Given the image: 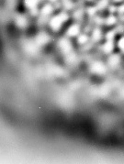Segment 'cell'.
Masks as SVG:
<instances>
[{
    "label": "cell",
    "mask_w": 124,
    "mask_h": 164,
    "mask_svg": "<svg viewBox=\"0 0 124 164\" xmlns=\"http://www.w3.org/2000/svg\"><path fill=\"white\" fill-rule=\"evenodd\" d=\"M49 1H50L51 3H55V2L57 1V0H49Z\"/></svg>",
    "instance_id": "ffe728a7"
},
{
    "label": "cell",
    "mask_w": 124,
    "mask_h": 164,
    "mask_svg": "<svg viewBox=\"0 0 124 164\" xmlns=\"http://www.w3.org/2000/svg\"><path fill=\"white\" fill-rule=\"evenodd\" d=\"M112 3H114V4H122L124 3V0H111Z\"/></svg>",
    "instance_id": "ac0fdd59"
},
{
    "label": "cell",
    "mask_w": 124,
    "mask_h": 164,
    "mask_svg": "<svg viewBox=\"0 0 124 164\" xmlns=\"http://www.w3.org/2000/svg\"><path fill=\"white\" fill-rule=\"evenodd\" d=\"M110 0H99L96 4V8L98 10H104L105 8H107L110 6Z\"/></svg>",
    "instance_id": "e0dca14e"
},
{
    "label": "cell",
    "mask_w": 124,
    "mask_h": 164,
    "mask_svg": "<svg viewBox=\"0 0 124 164\" xmlns=\"http://www.w3.org/2000/svg\"><path fill=\"white\" fill-rule=\"evenodd\" d=\"M16 24H17L18 27L21 28V29H24L28 26V19L23 15H19L16 18Z\"/></svg>",
    "instance_id": "9a60e30c"
},
{
    "label": "cell",
    "mask_w": 124,
    "mask_h": 164,
    "mask_svg": "<svg viewBox=\"0 0 124 164\" xmlns=\"http://www.w3.org/2000/svg\"><path fill=\"white\" fill-rule=\"evenodd\" d=\"M87 1H93V0H87Z\"/></svg>",
    "instance_id": "44dd1931"
},
{
    "label": "cell",
    "mask_w": 124,
    "mask_h": 164,
    "mask_svg": "<svg viewBox=\"0 0 124 164\" xmlns=\"http://www.w3.org/2000/svg\"><path fill=\"white\" fill-rule=\"evenodd\" d=\"M24 3H25V6L30 10H32L37 8V6L40 3V0H25Z\"/></svg>",
    "instance_id": "2e32d148"
},
{
    "label": "cell",
    "mask_w": 124,
    "mask_h": 164,
    "mask_svg": "<svg viewBox=\"0 0 124 164\" xmlns=\"http://www.w3.org/2000/svg\"><path fill=\"white\" fill-rule=\"evenodd\" d=\"M76 41L77 43L80 45V46H85L87 45V43L90 42V35H88L87 33H80L77 37H76Z\"/></svg>",
    "instance_id": "8fae6325"
},
{
    "label": "cell",
    "mask_w": 124,
    "mask_h": 164,
    "mask_svg": "<svg viewBox=\"0 0 124 164\" xmlns=\"http://www.w3.org/2000/svg\"><path fill=\"white\" fill-rule=\"evenodd\" d=\"M50 40H51V37L46 32L39 33L34 39V41L36 42V44L39 47H41V46H44V45L48 44L50 42Z\"/></svg>",
    "instance_id": "52a82bcc"
},
{
    "label": "cell",
    "mask_w": 124,
    "mask_h": 164,
    "mask_svg": "<svg viewBox=\"0 0 124 164\" xmlns=\"http://www.w3.org/2000/svg\"><path fill=\"white\" fill-rule=\"evenodd\" d=\"M52 11L53 7L52 6V4H46L41 9V16L42 18H48L49 16H51Z\"/></svg>",
    "instance_id": "4fadbf2b"
},
{
    "label": "cell",
    "mask_w": 124,
    "mask_h": 164,
    "mask_svg": "<svg viewBox=\"0 0 124 164\" xmlns=\"http://www.w3.org/2000/svg\"><path fill=\"white\" fill-rule=\"evenodd\" d=\"M40 47L36 44L34 40H29L26 42L25 44V50L29 52L30 54H36L38 51H39Z\"/></svg>",
    "instance_id": "30bf717a"
},
{
    "label": "cell",
    "mask_w": 124,
    "mask_h": 164,
    "mask_svg": "<svg viewBox=\"0 0 124 164\" xmlns=\"http://www.w3.org/2000/svg\"><path fill=\"white\" fill-rule=\"evenodd\" d=\"M120 22L118 21V17L116 14H110L107 17L105 18L104 26L107 28H114L115 26Z\"/></svg>",
    "instance_id": "9c48e42d"
},
{
    "label": "cell",
    "mask_w": 124,
    "mask_h": 164,
    "mask_svg": "<svg viewBox=\"0 0 124 164\" xmlns=\"http://www.w3.org/2000/svg\"><path fill=\"white\" fill-rule=\"evenodd\" d=\"M121 96L124 98V86L121 89Z\"/></svg>",
    "instance_id": "d6986e66"
},
{
    "label": "cell",
    "mask_w": 124,
    "mask_h": 164,
    "mask_svg": "<svg viewBox=\"0 0 124 164\" xmlns=\"http://www.w3.org/2000/svg\"><path fill=\"white\" fill-rule=\"evenodd\" d=\"M118 36L115 28H110L104 33V40H116Z\"/></svg>",
    "instance_id": "7c38bea8"
},
{
    "label": "cell",
    "mask_w": 124,
    "mask_h": 164,
    "mask_svg": "<svg viewBox=\"0 0 124 164\" xmlns=\"http://www.w3.org/2000/svg\"><path fill=\"white\" fill-rule=\"evenodd\" d=\"M81 33V26L77 23L72 24L66 30V36L68 38H76V37Z\"/></svg>",
    "instance_id": "ba28073f"
},
{
    "label": "cell",
    "mask_w": 124,
    "mask_h": 164,
    "mask_svg": "<svg viewBox=\"0 0 124 164\" xmlns=\"http://www.w3.org/2000/svg\"><path fill=\"white\" fill-rule=\"evenodd\" d=\"M99 49L102 54L109 56L113 52H115V51L117 50L116 42L115 40H104L100 44H99Z\"/></svg>",
    "instance_id": "277c9868"
},
{
    "label": "cell",
    "mask_w": 124,
    "mask_h": 164,
    "mask_svg": "<svg viewBox=\"0 0 124 164\" xmlns=\"http://www.w3.org/2000/svg\"><path fill=\"white\" fill-rule=\"evenodd\" d=\"M58 48L64 54H68L73 51V44L67 38H62L58 41Z\"/></svg>",
    "instance_id": "8992f818"
},
{
    "label": "cell",
    "mask_w": 124,
    "mask_h": 164,
    "mask_svg": "<svg viewBox=\"0 0 124 164\" xmlns=\"http://www.w3.org/2000/svg\"><path fill=\"white\" fill-rule=\"evenodd\" d=\"M89 71L95 75L104 76L109 72L110 69L106 62H102L101 60H94L89 65Z\"/></svg>",
    "instance_id": "7a4b0ae2"
},
{
    "label": "cell",
    "mask_w": 124,
    "mask_h": 164,
    "mask_svg": "<svg viewBox=\"0 0 124 164\" xmlns=\"http://www.w3.org/2000/svg\"><path fill=\"white\" fill-rule=\"evenodd\" d=\"M104 40V32L102 29L99 26H96L92 29H91L90 33V41L92 42L94 45L100 44L102 41Z\"/></svg>",
    "instance_id": "5b68a950"
},
{
    "label": "cell",
    "mask_w": 124,
    "mask_h": 164,
    "mask_svg": "<svg viewBox=\"0 0 124 164\" xmlns=\"http://www.w3.org/2000/svg\"><path fill=\"white\" fill-rule=\"evenodd\" d=\"M116 42V47L117 50L121 52V53L124 54V34L118 36V38L115 40Z\"/></svg>",
    "instance_id": "5bb4252c"
},
{
    "label": "cell",
    "mask_w": 124,
    "mask_h": 164,
    "mask_svg": "<svg viewBox=\"0 0 124 164\" xmlns=\"http://www.w3.org/2000/svg\"><path fill=\"white\" fill-rule=\"evenodd\" d=\"M123 62V58H122V53L118 52H113L112 54L109 55L107 57L106 63L107 67H109L110 71H116L120 68Z\"/></svg>",
    "instance_id": "3957f363"
},
{
    "label": "cell",
    "mask_w": 124,
    "mask_h": 164,
    "mask_svg": "<svg viewBox=\"0 0 124 164\" xmlns=\"http://www.w3.org/2000/svg\"><path fill=\"white\" fill-rule=\"evenodd\" d=\"M69 19V16L65 12L59 13L58 15L53 16V17L49 20V26L52 31H59L62 28L63 24Z\"/></svg>",
    "instance_id": "6da1fadb"
}]
</instances>
